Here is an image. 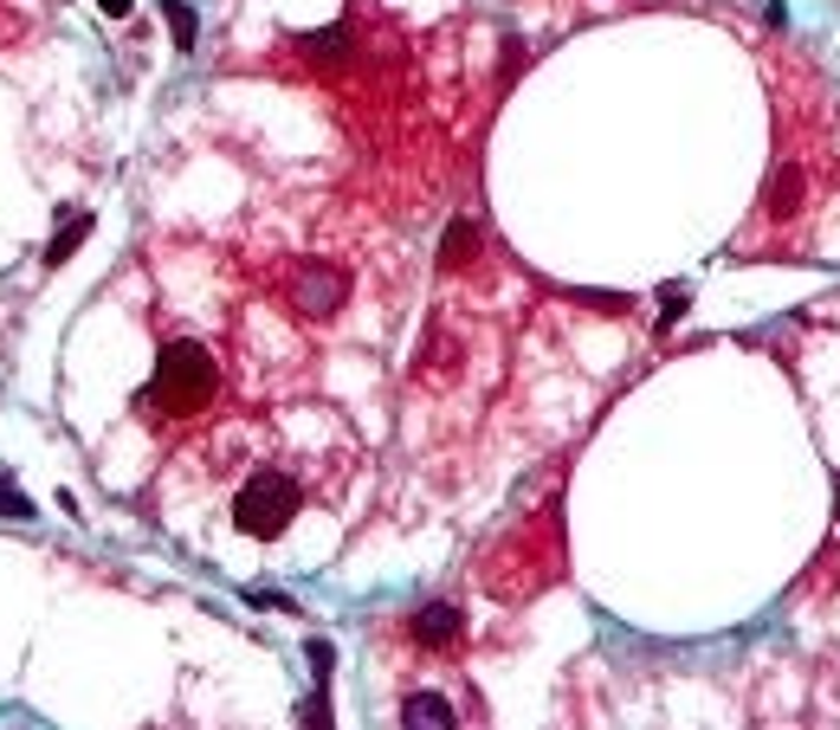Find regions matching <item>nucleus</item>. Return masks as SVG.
<instances>
[{
	"instance_id": "9d476101",
	"label": "nucleus",
	"mask_w": 840,
	"mask_h": 730,
	"mask_svg": "<svg viewBox=\"0 0 840 730\" xmlns=\"http://www.w3.org/2000/svg\"><path fill=\"white\" fill-rule=\"evenodd\" d=\"M162 13H168V27H175V39H182V45H194V27H201V20H194V7H182V0H168Z\"/></svg>"
},
{
	"instance_id": "0eeeda50",
	"label": "nucleus",
	"mask_w": 840,
	"mask_h": 730,
	"mask_svg": "<svg viewBox=\"0 0 840 730\" xmlns=\"http://www.w3.org/2000/svg\"><path fill=\"white\" fill-rule=\"evenodd\" d=\"M84 239H91V214H72L65 227H59L52 239H45V266H65V259H72V253L84 246Z\"/></svg>"
},
{
	"instance_id": "20e7f679",
	"label": "nucleus",
	"mask_w": 840,
	"mask_h": 730,
	"mask_svg": "<svg viewBox=\"0 0 840 730\" xmlns=\"http://www.w3.org/2000/svg\"><path fill=\"white\" fill-rule=\"evenodd\" d=\"M459 634H465V615H459L453 602H433V608H420L414 615V640L420 647H433V654L459 647Z\"/></svg>"
},
{
	"instance_id": "423d86ee",
	"label": "nucleus",
	"mask_w": 840,
	"mask_h": 730,
	"mask_svg": "<svg viewBox=\"0 0 840 730\" xmlns=\"http://www.w3.org/2000/svg\"><path fill=\"white\" fill-rule=\"evenodd\" d=\"M479 239H485V233H479V220H465V214H459L453 227H447V239H440V271L472 266V259H479Z\"/></svg>"
},
{
	"instance_id": "9b49d317",
	"label": "nucleus",
	"mask_w": 840,
	"mask_h": 730,
	"mask_svg": "<svg viewBox=\"0 0 840 730\" xmlns=\"http://www.w3.org/2000/svg\"><path fill=\"white\" fill-rule=\"evenodd\" d=\"M98 7H104V13H116V20H123V13H130V0H98Z\"/></svg>"
},
{
	"instance_id": "1a4fd4ad",
	"label": "nucleus",
	"mask_w": 840,
	"mask_h": 730,
	"mask_svg": "<svg viewBox=\"0 0 840 730\" xmlns=\"http://www.w3.org/2000/svg\"><path fill=\"white\" fill-rule=\"evenodd\" d=\"M0 511H7V517H33V498H20L13 472H0Z\"/></svg>"
},
{
	"instance_id": "f257e3e1",
	"label": "nucleus",
	"mask_w": 840,
	"mask_h": 730,
	"mask_svg": "<svg viewBox=\"0 0 840 730\" xmlns=\"http://www.w3.org/2000/svg\"><path fill=\"white\" fill-rule=\"evenodd\" d=\"M214 401H221V362L207 343H188V337L155 356V376L136 394L143 421H201Z\"/></svg>"
},
{
	"instance_id": "7ed1b4c3",
	"label": "nucleus",
	"mask_w": 840,
	"mask_h": 730,
	"mask_svg": "<svg viewBox=\"0 0 840 730\" xmlns=\"http://www.w3.org/2000/svg\"><path fill=\"white\" fill-rule=\"evenodd\" d=\"M285 298H291L298 317H330V310H344V298H349V271L324 266V259H305V266L285 271Z\"/></svg>"
},
{
	"instance_id": "f03ea898",
	"label": "nucleus",
	"mask_w": 840,
	"mask_h": 730,
	"mask_svg": "<svg viewBox=\"0 0 840 730\" xmlns=\"http://www.w3.org/2000/svg\"><path fill=\"white\" fill-rule=\"evenodd\" d=\"M298 511H305V485H298L291 472H278V465H259V472H246V485H239V498H233V531L272 543V537L291 531Z\"/></svg>"
},
{
	"instance_id": "6e6552de",
	"label": "nucleus",
	"mask_w": 840,
	"mask_h": 730,
	"mask_svg": "<svg viewBox=\"0 0 840 730\" xmlns=\"http://www.w3.org/2000/svg\"><path fill=\"white\" fill-rule=\"evenodd\" d=\"M401 724H433V730H447V724H459V718H453V705H447V698L420 692V698H408V711H401Z\"/></svg>"
},
{
	"instance_id": "39448f33",
	"label": "nucleus",
	"mask_w": 840,
	"mask_h": 730,
	"mask_svg": "<svg viewBox=\"0 0 840 730\" xmlns=\"http://www.w3.org/2000/svg\"><path fill=\"white\" fill-rule=\"evenodd\" d=\"M796 207H802V168L782 162V168L769 175V188H764V220H789Z\"/></svg>"
}]
</instances>
